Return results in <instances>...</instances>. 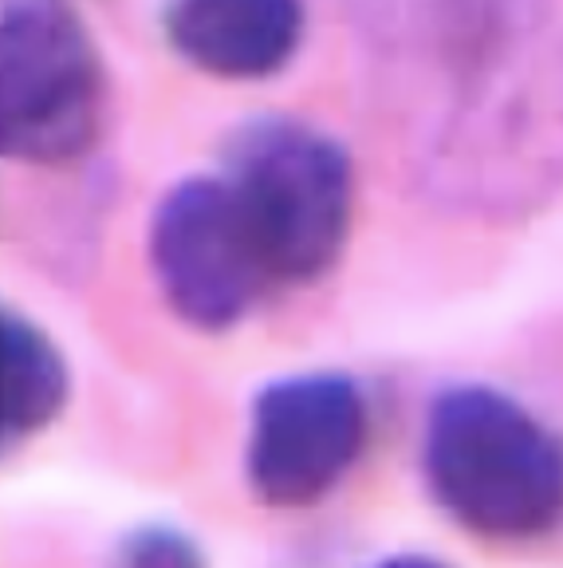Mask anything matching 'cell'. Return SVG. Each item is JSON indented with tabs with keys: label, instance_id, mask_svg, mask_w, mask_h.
<instances>
[{
	"label": "cell",
	"instance_id": "7a4b0ae2",
	"mask_svg": "<svg viewBox=\"0 0 563 568\" xmlns=\"http://www.w3.org/2000/svg\"><path fill=\"white\" fill-rule=\"evenodd\" d=\"M422 474L449 521L481 541H536L563 521V438L489 383L430 399Z\"/></svg>",
	"mask_w": 563,
	"mask_h": 568
},
{
	"label": "cell",
	"instance_id": "52a82bcc",
	"mask_svg": "<svg viewBox=\"0 0 563 568\" xmlns=\"http://www.w3.org/2000/svg\"><path fill=\"white\" fill-rule=\"evenodd\" d=\"M304 0H166L170 52L229 83L273 80L304 44Z\"/></svg>",
	"mask_w": 563,
	"mask_h": 568
},
{
	"label": "cell",
	"instance_id": "9c48e42d",
	"mask_svg": "<svg viewBox=\"0 0 563 568\" xmlns=\"http://www.w3.org/2000/svg\"><path fill=\"white\" fill-rule=\"evenodd\" d=\"M119 560L134 568H194L205 560V552L194 532H185L182 525L146 521L119 537Z\"/></svg>",
	"mask_w": 563,
	"mask_h": 568
},
{
	"label": "cell",
	"instance_id": "ba28073f",
	"mask_svg": "<svg viewBox=\"0 0 563 568\" xmlns=\"http://www.w3.org/2000/svg\"><path fill=\"white\" fill-rule=\"evenodd\" d=\"M4 344V446H20L63 415L71 399V372L55 339L32 316L4 308L0 316Z\"/></svg>",
	"mask_w": 563,
	"mask_h": 568
},
{
	"label": "cell",
	"instance_id": "6da1fadb",
	"mask_svg": "<svg viewBox=\"0 0 563 568\" xmlns=\"http://www.w3.org/2000/svg\"><path fill=\"white\" fill-rule=\"evenodd\" d=\"M430 202L524 222L563 194L560 0H347Z\"/></svg>",
	"mask_w": 563,
	"mask_h": 568
},
{
	"label": "cell",
	"instance_id": "277c9868",
	"mask_svg": "<svg viewBox=\"0 0 563 568\" xmlns=\"http://www.w3.org/2000/svg\"><path fill=\"white\" fill-rule=\"evenodd\" d=\"M106 71L75 0H4L0 151L24 166H71L103 139Z\"/></svg>",
	"mask_w": 563,
	"mask_h": 568
},
{
	"label": "cell",
	"instance_id": "3957f363",
	"mask_svg": "<svg viewBox=\"0 0 563 568\" xmlns=\"http://www.w3.org/2000/svg\"><path fill=\"white\" fill-rule=\"evenodd\" d=\"M221 174L273 284H311L344 257L355 166L339 139L288 115L248 119L225 142Z\"/></svg>",
	"mask_w": 563,
	"mask_h": 568
},
{
	"label": "cell",
	"instance_id": "8992f818",
	"mask_svg": "<svg viewBox=\"0 0 563 568\" xmlns=\"http://www.w3.org/2000/svg\"><path fill=\"white\" fill-rule=\"evenodd\" d=\"M370 430L367 395L347 372H296L253 395L245 481L268 509L324 501L362 458Z\"/></svg>",
	"mask_w": 563,
	"mask_h": 568
},
{
	"label": "cell",
	"instance_id": "5b68a950",
	"mask_svg": "<svg viewBox=\"0 0 563 568\" xmlns=\"http://www.w3.org/2000/svg\"><path fill=\"white\" fill-rule=\"evenodd\" d=\"M146 257L166 308L202 336L237 328L273 288L221 170L182 178L158 197Z\"/></svg>",
	"mask_w": 563,
	"mask_h": 568
}]
</instances>
